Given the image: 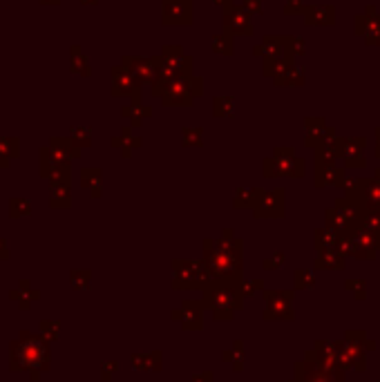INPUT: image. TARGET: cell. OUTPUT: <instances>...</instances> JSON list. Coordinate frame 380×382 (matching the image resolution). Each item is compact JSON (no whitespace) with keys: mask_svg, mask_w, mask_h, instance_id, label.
<instances>
[{"mask_svg":"<svg viewBox=\"0 0 380 382\" xmlns=\"http://www.w3.org/2000/svg\"><path fill=\"white\" fill-rule=\"evenodd\" d=\"M183 7H190V0H166V22H179Z\"/></svg>","mask_w":380,"mask_h":382,"instance_id":"6da1fadb","label":"cell"},{"mask_svg":"<svg viewBox=\"0 0 380 382\" xmlns=\"http://www.w3.org/2000/svg\"><path fill=\"white\" fill-rule=\"evenodd\" d=\"M306 382H342V378H340V374L334 371V367H329V369L317 367Z\"/></svg>","mask_w":380,"mask_h":382,"instance_id":"7a4b0ae2","label":"cell"},{"mask_svg":"<svg viewBox=\"0 0 380 382\" xmlns=\"http://www.w3.org/2000/svg\"><path fill=\"white\" fill-rule=\"evenodd\" d=\"M0 152H16L14 139H0Z\"/></svg>","mask_w":380,"mask_h":382,"instance_id":"3957f363","label":"cell"}]
</instances>
